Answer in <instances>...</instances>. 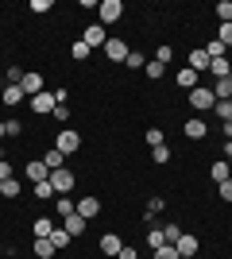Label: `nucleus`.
I'll list each match as a JSON object with an SVG mask.
<instances>
[{"label": "nucleus", "mask_w": 232, "mask_h": 259, "mask_svg": "<svg viewBox=\"0 0 232 259\" xmlns=\"http://www.w3.org/2000/svg\"><path fill=\"white\" fill-rule=\"evenodd\" d=\"M0 197H20V182H16V178L0 182Z\"/></svg>", "instance_id": "a878e982"}, {"label": "nucleus", "mask_w": 232, "mask_h": 259, "mask_svg": "<svg viewBox=\"0 0 232 259\" xmlns=\"http://www.w3.org/2000/svg\"><path fill=\"white\" fill-rule=\"evenodd\" d=\"M70 240H74V236H70V232H66V228H55V232H51V244H55V248H58V251H62V248H66V244H70Z\"/></svg>", "instance_id": "393cba45"}, {"label": "nucleus", "mask_w": 232, "mask_h": 259, "mask_svg": "<svg viewBox=\"0 0 232 259\" xmlns=\"http://www.w3.org/2000/svg\"><path fill=\"white\" fill-rule=\"evenodd\" d=\"M213 97H217V101L232 97V77H217V81H213Z\"/></svg>", "instance_id": "6ab92c4d"}, {"label": "nucleus", "mask_w": 232, "mask_h": 259, "mask_svg": "<svg viewBox=\"0 0 232 259\" xmlns=\"http://www.w3.org/2000/svg\"><path fill=\"white\" fill-rule=\"evenodd\" d=\"M224 140H232V120H224Z\"/></svg>", "instance_id": "09e8293b"}, {"label": "nucleus", "mask_w": 232, "mask_h": 259, "mask_svg": "<svg viewBox=\"0 0 232 259\" xmlns=\"http://www.w3.org/2000/svg\"><path fill=\"white\" fill-rule=\"evenodd\" d=\"M31 232H35V240H47L51 232H55V221H51V217H39V221L31 225Z\"/></svg>", "instance_id": "f3484780"}, {"label": "nucleus", "mask_w": 232, "mask_h": 259, "mask_svg": "<svg viewBox=\"0 0 232 259\" xmlns=\"http://www.w3.org/2000/svg\"><path fill=\"white\" fill-rule=\"evenodd\" d=\"M124 66H132V70H144V66H147V58H144V54H140V51H132V54H128V62H124Z\"/></svg>", "instance_id": "f704fd0d"}, {"label": "nucleus", "mask_w": 232, "mask_h": 259, "mask_svg": "<svg viewBox=\"0 0 232 259\" xmlns=\"http://www.w3.org/2000/svg\"><path fill=\"white\" fill-rule=\"evenodd\" d=\"M163 232H166V244H178V236H182V228H178V225H166Z\"/></svg>", "instance_id": "ea45409f"}, {"label": "nucleus", "mask_w": 232, "mask_h": 259, "mask_svg": "<svg viewBox=\"0 0 232 259\" xmlns=\"http://www.w3.org/2000/svg\"><path fill=\"white\" fill-rule=\"evenodd\" d=\"M190 70H209V54H205V47H194V51H190Z\"/></svg>", "instance_id": "ddd939ff"}, {"label": "nucleus", "mask_w": 232, "mask_h": 259, "mask_svg": "<svg viewBox=\"0 0 232 259\" xmlns=\"http://www.w3.org/2000/svg\"><path fill=\"white\" fill-rule=\"evenodd\" d=\"M20 89H23V97H39L43 93V74H23Z\"/></svg>", "instance_id": "6e6552de"}, {"label": "nucleus", "mask_w": 232, "mask_h": 259, "mask_svg": "<svg viewBox=\"0 0 232 259\" xmlns=\"http://www.w3.org/2000/svg\"><path fill=\"white\" fill-rule=\"evenodd\" d=\"M151 159L155 162H166V159H170V147H166V143H163V147H151Z\"/></svg>", "instance_id": "4c0bfd02"}, {"label": "nucleus", "mask_w": 232, "mask_h": 259, "mask_svg": "<svg viewBox=\"0 0 232 259\" xmlns=\"http://www.w3.org/2000/svg\"><path fill=\"white\" fill-rule=\"evenodd\" d=\"M35 197H39V201H55V186H51V178H47V182H35Z\"/></svg>", "instance_id": "b1692460"}, {"label": "nucleus", "mask_w": 232, "mask_h": 259, "mask_svg": "<svg viewBox=\"0 0 232 259\" xmlns=\"http://www.w3.org/2000/svg\"><path fill=\"white\" fill-rule=\"evenodd\" d=\"M228 77H232V62H228Z\"/></svg>", "instance_id": "3c124183"}, {"label": "nucleus", "mask_w": 232, "mask_h": 259, "mask_svg": "<svg viewBox=\"0 0 232 259\" xmlns=\"http://www.w3.org/2000/svg\"><path fill=\"white\" fill-rule=\"evenodd\" d=\"M31 251H35V259H55V244H51V236H47V240H35V244H31Z\"/></svg>", "instance_id": "dca6fc26"}, {"label": "nucleus", "mask_w": 232, "mask_h": 259, "mask_svg": "<svg viewBox=\"0 0 232 259\" xmlns=\"http://www.w3.org/2000/svg\"><path fill=\"white\" fill-rule=\"evenodd\" d=\"M0 162H4V151H0Z\"/></svg>", "instance_id": "603ef678"}, {"label": "nucleus", "mask_w": 232, "mask_h": 259, "mask_svg": "<svg viewBox=\"0 0 232 259\" xmlns=\"http://www.w3.org/2000/svg\"><path fill=\"white\" fill-rule=\"evenodd\" d=\"M4 132H8V136H20L23 128H20V120H4Z\"/></svg>", "instance_id": "79ce46f5"}, {"label": "nucleus", "mask_w": 232, "mask_h": 259, "mask_svg": "<svg viewBox=\"0 0 232 259\" xmlns=\"http://www.w3.org/2000/svg\"><path fill=\"white\" fill-rule=\"evenodd\" d=\"M55 120H62V124H66V120H70V108H66V105H55Z\"/></svg>", "instance_id": "37998d69"}, {"label": "nucleus", "mask_w": 232, "mask_h": 259, "mask_svg": "<svg viewBox=\"0 0 232 259\" xmlns=\"http://www.w3.org/2000/svg\"><path fill=\"white\" fill-rule=\"evenodd\" d=\"M221 197H224V201H232V178H228V182H221Z\"/></svg>", "instance_id": "49530a36"}, {"label": "nucleus", "mask_w": 232, "mask_h": 259, "mask_svg": "<svg viewBox=\"0 0 232 259\" xmlns=\"http://www.w3.org/2000/svg\"><path fill=\"white\" fill-rule=\"evenodd\" d=\"M217 20H221V23H232V0H221V4H217Z\"/></svg>", "instance_id": "c85d7f7f"}, {"label": "nucleus", "mask_w": 232, "mask_h": 259, "mask_svg": "<svg viewBox=\"0 0 232 259\" xmlns=\"http://www.w3.org/2000/svg\"><path fill=\"white\" fill-rule=\"evenodd\" d=\"M209 74L213 77H228V62H224V58H213V62H209Z\"/></svg>", "instance_id": "cd10ccee"}, {"label": "nucleus", "mask_w": 232, "mask_h": 259, "mask_svg": "<svg viewBox=\"0 0 232 259\" xmlns=\"http://www.w3.org/2000/svg\"><path fill=\"white\" fill-rule=\"evenodd\" d=\"M116 259H140V251H135V248H128V244H124V248H120V255H116Z\"/></svg>", "instance_id": "c03bdc74"}, {"label": "nucleus", "mask_w": 232, "mask_h": 259, "mask_svg": "<svg viewBox=\"0 0 232 259\" xmlns=\"http://www.w3.org/2000/svg\"><path fill=\"white\" fill-rule=\"evenodd\" d=\"M213 108H217V116H221V124H224V120H232V97H228V101H217Z\"/></svg>", "instance_id": "c756f323"}, {"label": "nucleus", "mask_w": 232, "mask_h": 259, "mask_svg": "<svg viewBox=\"0 0 232 259\" xmlns=\"http://www.w3.org/2000/svg\"><path fill=\"white\" fill-rule=\"evenodd\" d=\"M190 105H194V108H213V105H217V97H213V89L198 85V89H190Z\"/></svg>", "instance_id": "423d86ee"}, {"label": "nucleus", "mask_w": 232, "mask_h": 259, "mask_svg": "<svg viewBox=\"0 0 232 259\" xmlns=\"http://www.w3.org/2000/svg\"><path fill=\"white\" fill-rule=\"evenodd\" d=\"M81 43H85L89 51H93V47H101V51H105V43H109V35H105V27H101V23H93V27H85V35H81Z\"/></svg>", "instance_id": "39448f33"}, {"label": "nucleus", "mask_w": 232, "mask_h": 259, "mask_svg": "<svg viewBox=\"0 0 232 259\" xmlns=\"http://www.w3.org/2000/svg\"><path fill=\"white\" fill-rule=\"evenodd\" d=\"M0 136H8V132H4V120H0Z\"/></svg>", "instance_id": "8fccbe9b"}, {"label": "nucleus", "mask_w": 232, "mask_h": 259, "mask_svg": "<svg viewBox=\"0 0 232 259\" xmlns=\"http://www.w3.org/2000/svg\"><path fill=\"white\" fill-rule=\"evenodd\" d=\"M55 105H58L55 93H39V97H31V108H35V112H55Z\"/></svg>", "instance_id": "2eb2a0df"}, {"label": "nucleus", "mask_w": 232, "mask_h": 259, "mask_svg": "<svg viewBox=\"0 0 232 259\" xmlns=\"http://www.w3.org/2000/svg\"><path fill=\"white\" fill-rule=\"evenodd\" d=\"M62 228H66V232H70V236H85V217H66V225H62Z\"/></svg>", "instance_id": "aec40b11"}, {"label": "nucleus", "mask_w": 232, "mask_h": 259, "mask_svg": "<svg viewBox=\"0 0 232 259\" xmlns=\"http://www.w3.org/2000/svg\"><path fill=\"white\" fill-rule=\"evenodd\" d=\"M43 162H47V170H62V166H66V155L58 151V147H51V151L43 155Z\"/></svg>", "instance_id": "a211bd4d"}, {"label": "nucleus", "mask_w": 232, "mask_h": 259, "mask_svg": "<svg viewBox=\"0 0 232 259\" xmlns=\"http://www.w3.org/2000/svg\"><path fill=\"white\" fill-rule=\"evenodd\" d=\"M81 259H85V255H81Z\"/></svg>", "instance_id": "864d4df0"}, {"label": "nucleus", "mask_w": 232, "mask_h": 259, "mask_svg": "<svg viewBox=\"0 0 232 259\" xmlns=\"http://www.w3.org/2000/svg\"><path fill=\"white\" fill-rule=\"evenodd\" d=\"M224 51H228V47H224V43H217V39H213V43L205 47V54H209V62H213V58H224Z\"/></svg>", "instance_id": "473e14b6"}, {"label": "nucleus", "mask_w": 232, "mask_h": 259, "mask_svg": "<svg viewBox=\"0 0 232 259\" xmlns=\"http://www.w3.org/2000/svg\"><path fill=\"white\" fill-rule=\"evenodd\" d=\"M23 174H27L31 182H47V178H51V170H47V162H43V159L27 162V166H23Z\"/></svg>", "instance_id": "1a4fd4ad"}, {"label": "nucleus", "mask_w": 232, "mask_h": 259, "mask_svg": "<svg viewBox=\"0 0 232 259\" xmlns=\"http://www.w3.org/2000/svg\"><path fill=\"white\" fill-rule=\"evenodd\" d=\"M105 54H109V62H128V54H132V47L124 43V39H116V35H112L109 43H105Z\"/></svg>", "instance_id": "7ed1b4c3"}, {"label": "nucleus", "mask_w": 232, "mask_h": 259, "mask_svg": "<svg viewBox=\"0 0 232 259\" xmlns=\"http://www.w3.org/2000/svg\"><path fill=\"white\" fill-rule=\"evenodd\" d=\"M170 58H174V51H170V47H166V43H159V47H155V62H170Z\"/></svg>", "instance_id": "7c9ffc66"}, {"label": "nucleus", "mask_w": 232, "mask_h": 259, "mask_svg": "<svg viewBox=\"0 0 232 259\" xmlns=\"http://www.w3.org/2000/svg\"><path fill=\"white\" fill-rule=\"evenodd\" d=\"M155 259H182V255H178V248H174V244H163V248L155 251Z\"/></svg>", "instance_id": "72a5a7b5"}, {"label": "nucleus", "mask_w": 232, "mask_h": 259, "mask_svg": "<svg viewBox=\"0 0 232 259\" xmlns=\"http://www.w3.org/2000/svg\"><path fill=\"white\" fill-rule=\"evenodd\" d=\"M120 248H124V244H120V236H116V232H105V236H101V251H105L109 259L120 255Z\"/></svg>", "instance_id": "9d476101"}, {"label": "nucleus", "mask_w": 232, "mask_h": 259, "mask_svg": "<svg viewBox=\"0 0 232 259\" xmlns=\"http://www.w3.org/2000/svg\"><path fill=\"white\" fill-rule=\"evenodd\" d=\"M174 248H178V255H182V259H194V255H198V236H194V232H182Z\"/></svg>", "instance_id": "0eeeda50"}, {"label": "nucleus", "mask_w": 232, "mask_h": 259, "mask_svg": "<svg viewBox=\"0 0 232 259\" xmlns=\"http://www.w3.org/2000/svg\"><path fill=\"white\" fill-rule=\"evenodd\" d=\"M58 213H62V217H74V213H77V205L70 201V197H58Z\"/></svg>", "instance_id": "c9c22d12"}, {"label": "nucleus", "mask_w": 232, "mask_h": 259, "mask_svg": "<svg viewBox=\"0 0 232 259\" xmlns=\"http://www.w3.org/2000/svg\"><path fill=\"white\" fill-rule=\"evenodd\" d=\"M70 58H74V62H85V58H89V47L81 43V39H77V43L70 47Z\"/></svg>", "instance_id": "bb28decb"}, {"label": "nucleus", "mask_w": 232, "mask_h": 259, "mask_svg": "<svg viewBox=\"0 0 232 259\" xmlns=\"http://www.w3.org/2000/svg\"><path fill=\"white\" fill-rule=\"evenodd\" d=\"M97 213H101V201H97V197H81V201H77V217H85V221H93Z\"/></svg>", "instance_id": "f8f14e48"}, {"label": "nucleus", "mask_w": 232, "mask_h": 259, "mask_svg": "<svg viewBox=\"0 0 232 259\" xmlns=\"http://www.w3.org/2000/svg\"><path fill=\"white\" fill-rule=\"evenodd\" d=\"M4 105H12V108L23 105V89L20 85H4Z\"/></svg>", "instance_id": "5701e85b"}, {"label": "nucleus", "mask_w": 232, "mask_h": 259, "mask_svg": "<svg viewBox=\"0 0 232 259\" xmlns=\"http://www.w3.org/2000/svg\"><path fill=\"white\" fill-rule=\"evenodd\" d=\"M8 178H12V162L4 159V162H0V182H8Z\"/></svg>", "instance_id": "a18cd8bd"}, {"label": "nucleus", "mask_w": 232, "mask_h": 259, "mask_svg": "<svg viewBox=\"0 0 232 259\" xmlns=\"http://www.w3.org/2000/svg\"><path fill=\"white\" fill-rule=\"evenodd\" d=\"M20 81H23V70H20V66H12V70H8V85H20Z\"/></svg>", "instance_id": "a19ab883"}, {"label": "nucleus", "mask_w": 232, "mask_h": 259, "mask_svg": "<svg viewBox=\"0 0 232 259\" xmlns=\"http://www.w3.org/2000/svg\"><path fill=\"white\" fill-rule=\"evenodd\" d=\"M217 43L232 47V23H221V35H217Z\"/></svg>", "instance_id": "58836bf2"}, {"label": "nucleus", "mask_w": 232, "mask_h": 259, "mask_svg": "<svg viewBox=\"0 0 232 259\" xmlns=\"http://www.w3.org/2000/svg\"><path fill=\"white\" fill-rule=\"evenodd\" d=\"M182 132H186V140H205V136H209L205 120H198V116H194V120H186V128H182Z\"/></svg>", "instance_id": "9b49d317"}, {"label": "nucleus", "mask_w": 232, "mask_h": 259, "mask_svg": "<svg viewBox=\"0 0 232 259\" xmlns=\"http://www.w3.org/2000/svg\"><path fill=\"white\" fill-rule=\"evenodd\" d=\"M147 147H163V132L159 128H147Z\"/></svg>", "instance_id": "e433bc0d"}, {"label": "nucleus", "mask_w": 232, "mask_h": 259, "mask_svg": "<svg viewBox=\"0 0 232 259\" xmlns=\"http://www.w3.org/2000/svg\"><path fill=\"white\" fill-rule=\"evenodd\" d=\"M144 70H147V77H151V81H155V77H163V74H166V66H163V62H155V58L144 66Z\"/></svg>", "instance_id": "2f4dec72"}, {"label": "nucleus", "mask_w": 232, "mask_h": 259, "mask_svg": "<svg viewBox=\"0 0 232 259\" xmlns=\"http://www.w3.org/2000/svg\"><path fill=\"white\" fill-rule=\"evenodd\" d=\"M224 162H228V166H232V140L224 143Z\"/></svg>", "instance_id": "de8ad7c7"}, {"label": "nucleus", "mask_w": 232, "mask_h": 259, "mask_svg": "<svg viewBox=\"0 0 232 259\" xmlns=\"http://www.w3.org/2000/svg\"><path fill=\"white\" fill-rule=\"evenodd\" d=\"M51 186H55V194H66V190H74V170H70V166H62V170H51Z\"/></svg>", "instance_id": "20e7f679"}, {"label": "nucleus", "mask_w": 232, "mask_h": 259, "mask_svg": "<svg viewBox=\"0 0 232 259\" xmlns=\"http://www.w3.org/2000/svg\"><path fill=\"white\" fill-rule=\"evenodd\" d=\"M55 147H58V151H62V155H74L77 147H81V136H77L74 128H62V132H58V136H55Z\"/></svg>", "instance_id": "f257e3e1"}, {"label": "nucleus", "mask_w": 232, "mask_h": 259, "mask_svg": "<svg viewBox=\"0 0 232 259\" xmlns=\"http://www.w3.org/2000/svg\"><path fill=\"white\" fill-rule=\"evenodd\" d=\"M97 16H101V27H105V23H116L124 16V4H120V0H101V4H97Z\"/></svg>", "instance_id": "f03ea898"}, {"label": "nucleus", "mask_w": 232, "mask_h": 259, "mask_svg": "<svg viewBox=\"0 0 232 259\" xmlns=\"http://www.w3.org/2000/svg\"><path fill=\"white\" fill-rule=\"evenodd\" d=\"M163 244H166V232H163V228H147V248L159 251Z\"/></svg>", "instance_id": "4be33fe9"}, {"label": "nucleus", "mask_w": 232, "mask_h": 259, "mask_svg": "<svg viewBox=\"0 0 232 259\" xmlns=\"http://www.w3.org/2000/svg\"><path fill=\"white\" fill-rule=\"evenodd\" d=\"M209 178H213V182H217V186H221V182H228V178H232V166H228V162H213V166H209Z\"/></svg>", "instance_id": "4468645a"}, {"label": "nucleus", "mask_w": 232, "mask_h": 259, "mask_svg": "<svg viewBox=\"0 0 232 259\" xmlns=\"http://www.w3.org/2000/svg\"><path fill=\"white\" fill-rule=\"evenodd\" d=\"M178 85H182V89H198V70H190V66H186V70H178Z\"/></svg>", "instance_id": "412c9836"}]
</instances>
